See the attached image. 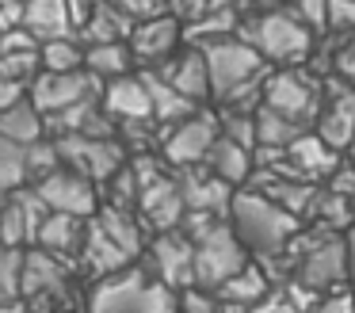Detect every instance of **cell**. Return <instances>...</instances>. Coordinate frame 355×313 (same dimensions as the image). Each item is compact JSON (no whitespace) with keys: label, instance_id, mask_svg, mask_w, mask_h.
<instances>
[{"label":"cell","instance_id":"obj_1","mask_svg":"<svg viewBox=\"0 0 355 313\" xmlns=\"http://www.w3.org/2000/svg\"><path fill=\"white\" fill-rule=\"evenodd\" d=\"M210 73V92L230 103V111H248L252 115V92L263 84V58L241 38H214L202 46Z\"/></svg>","mask_w":355,"mask_h":313},{"label":"cell","instance_id":"obj_2","mask_svg":"<svg viewBox=\"0 0 355 313\" xmlns=\"http://www.w3.org/2000/svg\"><path fill=\"white\" fill-rule=\"evenodd\" d=\"M230 226L245 248L260 252V256H279L294 233H298V218L271 203L260 191H233L230 203Z\"/></svg>","mask_w":355,"mask_h":313},{"label":"cell","instance_id":"obj_3","mask_svg":"<svg viewBox=\"0 0 355 313\" xmlns=\"http://www.w3.org/2000/svg\"><path fill=\"white\" fill-rule=\"evenodd\" d=\"M241 42H248L252 50H260V58L271 61H302L313 46L309 23L298 12H263L252 23H241Z\"/></svg>","mask_w":355,"mask_h":313},{"label":"cell","instance_id":"obj_4","mask_svg":"<svg viewBox=\"0 0 355 313\" xmlns=\"http://www.w3.org/2000/svg\"><path fill=\"white\" fill-rule=\"evenodd\" d=\"M19 298L31 313H62L69 302V267L62 256L46 248H35L24 256V275H19Z\"/></svg>","mask_w":355,"mask_h":313},{"label":"cell","instance_id":"obj_5","mask_svg":"<svg viewBox=\"0 0 355 313\" xmlns=\"http://www.w3.org/2000/svg\"><path fill=\"white\" fill-rule=\"evenodd\" d=\"M245 264H248L245 244L237 241V233H233V226L225 218L218 221V226H210L207 233L195 241V287L218 290Z\"/></svg>","mask_w":355,"mask_h":313},{"label":"cell","instance_id":"obj_6","mask_svg":"<svg viewBox=\"0 0 355 313\" xmlns=\"http://www.w3.org/2000/svg\"><path fill=\"white\" fill-rule=\"evenodd\" d=\"M54 149L65 168L80 172L85 180L103 183L126 164V145L115 137H88V134H62L54 137Z\"/></svg>","mask_w":355,"mask_h":313},{"label":"cell","instance_id":"obj_7","mask_svg":"<svg viewBox=\"0 0 355 313\" xmlns=\"http://www.w3.org/2000/svg\"><path fill=\"white\" fill-rule=\"evenodd\" d=\"M100 96V76L88 73V69H73V73H42L31 81V103L42 115H58L73 103H85V99Z\"/></svg>","mask_w":355,"mask_h":313},{"label":"cell","instance_id":"obj_8","mask_svg":"<svg viewBox=\"0 0 355 313\" xmlns=\"http://www.w3.org/2000/svg\"><path fill=\"white\" fill-rule=\"evenodd\" d=\"M35 191H39V198L50 206V210H58V214H77V218L96 214L92 180H85V176L73 172V168H58V172L35 180Z\"/></svg>","mask_w":355,"mask_h":313},{"label":"cell","instance_id":"obj_9","mask_svg":"<svg viewBox=\"0 0 355 313\" xmlns=\"http://www.w3.org/2000/svg\"><path fill=\"white\" fill-rule=\"evenodd\" d=\"M218 126L222 122L214 119V115H191V119L176 122V126L164 134V157H168V164H180V168H191L199 164V160H207L210 145L218 142Z\"/></svg>","mask_w":355,"mask_h":313},{"label":"cell","instance_id":"obj_10","mask_svg":"<svg viewBox=\"0 0 355 313\" xmlns=\"http://www.w3.org/2000/svg\"><path fill=\"white\" fill-rule=\"evenodd\" d=\"M347 275V244L332 233H317L313 241L302 248L298 260V279L306 287H336Z\"/></svg>","mask_w":355,"mask_h":313},{"label":"cell","instance_id":"obj_11","mask_svg":"<svg viewBox=\"0 0 355 313\" xmlns=\"http://www.w3.org/2000/svg\"><path fill=\"white\" fill-rule=\"evenodd\" d=\"M149 279L138 267H123L115 275H103L88 298V313H141Z\"/></svg>","mask_w":355,"mask_h":313},{"label":"cell","instance_id":"obj_12","mask_svg":"<svg viewBox=\"0 0 355 313\" xmlns=\"http://www.w3.org/2000/svg\"><path fill=\"white\" fill-rule=\"evenodd\" d=\"M138 210H141V218H146V226L157 229V233L180 229V221H184V214H187L180 180H172V176H164V172L157 176V180H149L138 195Z\"/></svg>","mask_w":355,"mask_h":313},{"label":"cell","instance_id":"obj_13","mask_svg":"<svg viewBox=\"0 0 355 313\" xmlns=\"http://www.w3.org/2000/svg\"><path fill=\"white\" fill-rule=\"evenodd\" d=\"M153 271L168 287H195V241L184 229L157 233L153 241Z\"/></svg>","mask_w":355,"mask_h":313},{"label":"cell","instance_id":"obj_14","mask_svg":"<svg viewBox=\"0 0 355 313\" xmlns=\"http://www.w3.org/2000/svg\"><path fill=\"white\" fill-rule=\"evenodd\" d=\"M263 103H268L271 111H279V115H286V119L306 126L317 115V92L309 88L298 73H275L263 84Z\"/></svg>","mask_w":355,"mask_h":313},{"label":"cell","instance_id":"obj_15","mask_svg":"<svg viewBox=\"0 0 355 313\" xmlns=\"http://www.w3.org/2000/svg\"><path fill=\"white\" fill-rule=\"evenodd\" d=\"M180 42V19L176 15H149V19H138L130 31V53L149 65L157 61H168V53L176 50Z\"/></svg>","mask_w":355,"mask_h":313},{"label":"cell","instance_id":"obj_16","mask_svg":"<svg viewBox=\"0 0 355 313\" xmlns=\"http://www.w3.org/2000/svg\"><path fill=\"white\" fill-rule=\"evenodd\" d=\"M103 111L119 122H146L153 119V99H149V88L141 76H115L103 88Z\"/></svg>","mask_w":355,"mask_h":313},{"label":"cell","instance_id":"obj_17","mask_svg":"<svg viewBox=\"0 0 355 313\" xmlns=\"http://www.w3.org/2000/svg\"><path fill=\"white\" fill-rule=\"evenodd\" d=\"M180 191H184L187 210H202V214H230L233 203V187L225 180H218L214 172H199V168H187L180 176Z\"/></svg>","mask_w":355,"mask_h":313},{"label":"cell","instance_id":"obj_18","mask_svg":"<svg viewBox=\"0 0 355 313\" xmlns=\"http://www.w3.org/2000/svg\"><path fill=\"white\" fill-rule=\"evenodd\" d=\"M317 137H321L324 145H332L336 153L344 149V145H352V137H355V92L347 88V84L336 88L329 111L317 115Z\"/></svg>","mask_w":355,"mask_h":313},{"label":"cell","instance_id":"obj_19","mask_svg":"<svg viewBox=\"0 0 355 313\" xmlns=\"http://www.w3.org/2000/svg\"><path fill=\"white\" fill-rule=\"evenodd\" d=\"M153 73H161L172 88L184 92V96L195 99V103L210 92V73H207V58H202V50H187V53H180V58H168L161 69H153Z\"/></svg>","mask_w":355,"mask_h":313},{"label":"cell","instance_id":"obj_20","mask_svg":"<svg viewBox=\"0 0 355 313\" xmlns=\"http://www.w3.org/2000/svg\"><path fill=\"white\" fill-rule=\"evenodd\" d=\"M207 168L218 176V180L230 183V187H237V183H245L248 176H252L256 157H252V149H245V145L230 142V137L222 134L214 145H210V153H207Z\"/></svg>","mask_w":355,"mask_h":313},{"label":"cell","instance_id":"obj_21","mask_svg":"<svg viewBox=\"0 0 355 313\" xmlns=\"http://www.w3.org/2000/svg\"><path fill=\"white\" fill-rule=\"evenodd\" d=\"M80 260H85V267L92 275H115L123 271V267H130V256H126L123 248H119L115 241H111L107 233L100 229V221H92V226L85 229V244H80Z\"/></svg>","mask_w":355,"mask_h":313},{"label":"cell","instance_id":"obj_22","mask_svg":"<svg viewBox=\"0 0 355 313\" xmlns=\"http://www.w3.org/2000/svg\"><path fill=\"white\" fill-rule=\"evenodd\" d=\"M24 27L31 31L39 42H50V38H69V31H73L69 4H65V0H27Z\"/></svg>","mask_w":355,"mask_h":313},{"label":"cell","instance_id":"obj_23","mask_svg":"<svg viewBox=\"0 0 355 313\" xmlns=\"http://www.w3.org/2000/svg\"><path fill=\"white\" fill-rule=\"evenodd\" d=\"M141 81H146L149 88V99H153V119L164 122V126H176V122L191 119L195 115V99H187L184 92H176L168 81H164L161 73H141Z\"/></svg>","mask_w":355,"mask_h":313},{"label":"cell","instance_id":"obj_24","mask_svg":"<svg viewBox=\"0 0 355 313\" xmlns=\"http://www.w3.org/2000/svg\"><path fill=\"white\" fill-rule=\"evenodd\" d=\"M39 244L65 260V256H73V252H80V244H85V226H80L77 214L50 210L46 221H42V229H39Z\"/></svg>","mask_w":355,"mask_h":313},{"label":"cell","instance_id":"obj_25","mask_svg":"<svg viewBox=\"0 0 355 313\" xmlns=\"http://www.w3.org/2000/svg\"><path fill=\"white\" fill-rule=\"evenodd\" d=\"M134 23L138 19H130L119 4H111V0H96L92 19H88L80 31H85V38L92 46H100V42H123V38H130Z\"/></svg>","mask_w":355,"mask_h":313},{"label":"cell","instance_id":"obj_26","mask_svg":"<svg viewBox=\"0 0 355 313\" xmlns=\"http://www.w3.org/2000/svg\"><path fill=\"white\" fill-rule=\"evenodd\" d=\"M0 134L12 137V142H19V145L42 142V134H46V115H42L35 103L19 99V103H12L8 111H0Z\"/></svg>","mask_w":355,"mask_h":313},{"label":"cell","instance_id":"obj_27","mask_svg":"<svg viewBox=\"0 0 355 313\" xmlns=\"http://www.w3.org/2000/svg\"><path fill=\"white\" fill-rule=\"evenodd\" d=\"M298 134H306L302 122H294V119H286V115L271 111L268 103L256 107V145H260V149H286Z\"/></svg>","mask_w":355,"mask_h":313},{"label":"cell","instance_id":"obj_28","mask_svg":"<svg viewBox=\"0 0 355 313\" xmlns=\"http://www.w3.org/2000/svg\"><path fill=\"white\" fill-rule=\"evenodd\" d=\"M263 294H268V275H263V267H252V264H245L233 279H225L222 287H218V298H222V302H237V305H248V310H252Z\"/></svg>","mask_w":355,"mask_h":313},{"label":"cell","instance_id":"obj_29","mask_svg":"<svg viewBox=\"0 0 355 313\" xmlns=\"http://www.w3.org/2000/svg\"><path fill=\"white\" fill-rule=\"evenodd\" d=\"M96 221H100V229H103V233H107L111 241H115V244H119V248H123L130 260L141 252V229H138V221L130 218V210L107 206V210L96 214Z\"/></svg>","mask_w":355,"mask_h":313},{"label":"cell","instance_id":"obj_30","mask_svg":"<svg viewBox=\"0 0 355 313\" xmlns=\"http://www.w3.org/2000/svg\"><path fill=\"white\" fill-rule=\"evenodd\" d=\"M130 61H134V53H130V46H123V42H100V46H92V50L85 53V69H88V73L107 76V81L126 76Z\"/></svg>","mask_w":355,"mask_h":313},{"label":"cell","instance_id":"obj_31","mask_svg":"<svg viewBox=\"0 0 355 313\" xmlns=\"http://www.w3.org/2000/svg\"><path fill=\"white\" fill-rule=\"evenodd\" d=\"M27 180V145L0 134V191H19Z\"/></svg>","mask_w":355,"mask_h":313},{"label":"cell","instance_id":"obj_32","mask_svg":"<svg viewBox=\"0 0 355 313\" xmlns=\"http://www.w3.org/2000/svg\"><path fill=\"white\" fill-rule=\"evenodd\" d=\"M39 61L46 73H73V69L85 65V50L73 38H50V42H42Z\"/></svg>","mask_w":355,"mask_h":313},{"label":"cell","instance_id":"obj_33","mask_svg":"<svg viewBox=\"0 0 355 313\" xmlns=\"http://www.w3.org/2000/svg\"><path fill=\"white\" fill-rule=\"evenodd\" d=\"M31 241V229H27V210L24 203H19V195L12 191V198L4 203V210H0V244L4 248H19V244Z\"/></svg>","mask_w":355,"mask_h":313},{"label":"cell","instance_id":"obj_34","mask_svg":"<svg viewBox=\"0 0 355 313\" xmlns=\"http://www.w3.org/2000/svg\"><path fill=\"white\" fill-rule=\"evenodd\" d=\"M237 27H241V19H237L233 8H214V12H207L202 19L187 23V38H225Z\"/></svg>","mask_w":355,"mask_h":313},{"label":"cell","instance_id":"obj_35","mask_svg":"<svg viewBox=\"0 0 355 313\" xmlns=\"http://www.w3.org/2000/svg\"><path fill=\"white\" fill-rule=\"evenodd\" d=\"M19 275H24V256L19 248L0 244V305L19 302Z\"/></svg>","mask_w":355,"mask_h":313},{"label":"cell","instance_id":"obj_36","mask_svg":"<svg viewBox=\"0 0 355 313\" xmlns=\"http://www.w3.org/2000/svg\"><path fill=\"white\" fill-rule=\"evenodd\" d=\"M62 168V157H58L54 142H31L27 145V176L31 180H42V176L58 172Z\"/></svg>","mask_w":355,"mask_h":313},{"label":"cell","instance_id":"obj_37","mask_svg":"<svg viewBox=\"0 0 355 313\" xmlns=\"http://www.w3.org/2000/svg\"><path fill=\"white\" fill-rule=\"evenodd\" d=\"M222 130H225V137H230V142L252 149V145H256V111L252 115H248V111H230L222 119Z\"/></svg>","mask_w":355,"mask_h":313},{"label":"cell","instance_id":"obj_38","mask_svg":"<svg viewBox=\"0 0 355 313\" xmlns=\"http://www.w3.org/2000/svg\"><path fill=\"white\" fill-rule=\"evenodd\" d=\"M39 69V50L31 53H0V76H8L16 84H27Z\"/></svg>","mask_w":355,"mask_h":313},{"label":"cell","instance_id":"obj_39","mask_svg":"<svg viewBox=\"0 0 355 313\" xmlns=\"http://www.w3.org/2000/svg\"><path fill=\"white\" fill-rule=\"evenodd\" d=\"M180 313H222V302L214 298V290L184 287V294H180Z\"/></svg>","mask_w":355,"mask_h":313},{"label":"cell","instance_id":"obj_40","mask_svg":"<svg viewBox=\"0 0 355 313\" xmlns=\"http://www.w3.org/2000/svg\"><path fill=\"white\" fill-rule=\"evenodd\" d=\"M31 50H39V38L27 27H16V31H4L0 35V53H31Z\"/></svg>","mask_w":355,"mask_h":313},{"label":"cell","instance_id":"obj_41","mask_svg":"<svg viewBox=\"0 0 355 313\" xmlns=\"http://www.w3.org/2000/svg\"><path fill=\"white\" fill-rule=\"evenodd\" d=\"M324 23L336 31H355V0H329Z\"/></svg>","mask_w":355,"mask_h":313},{"label":"cell","instance_id":"obj_42","mask_svg":"<svg viewBox=\"0 0 355 313\" xmlns=\"http://www.w3.org/2000/svg\"><path fill=\"white\" fill-rule=\"evenodd\" d=\"M168 8L180 23H195L210 12V0H168Z\"/></svg>","mask_w":355,"mask_h":313},{"label":"cell","instance_id":"obj_43","mask_svg":"<svg viewBox=\"0 0 355 313\" xmlns=\"http://www.w3.org/2000/svg\"><path fill=\"white\" fill-rule=\"evenodd\" d=\"M111 4H119L130 19H149V15H161V8L168 0H111Z\"/></svg>","mask_w":355,"mask_h":313},{"label":"cell","instance_id":"obj_44","mask_svg":"<svg viewBox=\"0 0 355 313\" xmlns=\"http://www.w3.org/2000/svg\"><path fill=\"white\" fill-rule=\"evenodd\" d=\"M24 12H27V0H0V35L24 27Z\"/></svg>","mask_w":355,"mask_h":313},{"label":"cell","instance_id":"obj_45","mask_svg":"<svg viewBox=\"0 0 355 313\" xmlns=\"http://www.w3.org/2000/svg\"><path fill=\"white\" fill-rule=\"evenodd\" d=\"M324 12H329V0H298V15L306 23H324Z\"/></svg>","mask_w":355,"mask_h":313},{"label":"cell","instance_id":"obj_46","mask_svg":"<svg viewBox=\"0 0 355 313\" xmlns=\"http://www.w3.org/2000/svg\"><path fill=\"white\" fill-rule=\"evenodd\" d=\"M19 99H24V84L0 76V111H8L12 103H19Z\"/></svg>","mask_w":355,"mask_h":313},{"label":"cell","instance_id":"obj_47","mask_svg":"<svg viewBox=\"0 0 355 313\" xmlns=\"http://www.w3.org/2000/svg\"><path fill=\"white\" fill-rule=\"evenodd\" d=\"M65 4H69V19H73V27H85V23L92 19L96 0H65Z\"/></svg>","mask_w":355,"mask_h":313},{"label":"cell","instance_id":"obj_48","mask_svg":"<svg viewBox=\"0 0 355 313\" xmlns=\"http://www.w3.org/2000/svg\"><path fill=\"white\" fill-rule=\"evenodd\" d=\"M317 313H355V298L352 294H332L321 302V310Z\"/></svg>","mask_w":355,"mask_h":313},{"label":"cell","instance_id":"obj_49","mask_svg":"<svg viewBox=\"0 0 355 313\" xmlns=\"http://www.w3.org/2000/svg\"><path fill=\"white\" fill-rule=\"evenodd\" d=\"M336 65H340V76H344L347 84H355V38L344 46V53H340Z\"/></svg>","mask_w":355,"mask_h":313},{"label":"cell","instance_id":"obj_50","mask_svg":"<svg viewBox=\"0 0 355 313\" xmlns=\"http://www.w3.org/2000/svg\"><path fill=\"white\" fill-rule=\"evenodd\" d=\"M0 313H31V310H27V302H8L0 305Z\"/></svg>","mask_w":355,"mask_h":313},{"label":"cell","instance_id":"obj_51","mask_svg":"<svg viewBox=\"0 0 355 313\" xmlns=\"http://www.w3.org/2000/svg\"><path fill=\"white\" fill-rule=\"evenodd\" d=\"M279 4H283V0H256V8H263V12H275Z\"/></svg>","mask_w":355,"mask_h":313},{"label":"cell","instance_id":"obj_52","mask_svg":"<svg viewBox=\"0 0 355 313\" xmlns=\"http://www.w3.org/2000/svg\"><path fill=\"white\" fill-rule=\"evenodd\" d=\"M0 210H4V203H0Z\"/></svg>","mask_w":355,"mask_h":313},{"label":"cell","instance_id":"obj_53","mask_svg":"<svg viewBox=\"0 0 355 313\" xmlns=\"http://www.w3.org/2000/svg\"><path fill=\"white\" fill-rule=\"evenodd\" d=\"M352 164H355V160H352Z\"/></svg>","mask_w":355,"mask_h":313},{"label":"cell","instance_id":"obj_54","mask_svg":"<svg viewBox=\"0 0 355 313\" xmlns=\"http://www.w3.org/2000/svg\"><path fill=\"white\" fill-rule=\"evenodd\" d=\"M62 313H65V310H62Z\"/></svg>","mask_w":355,"mask_h":313}]
</instances>
